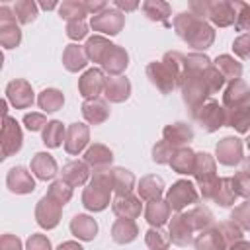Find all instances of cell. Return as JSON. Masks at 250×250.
<instances>
[{"label": "cell", "instance_id": "48", "mask_svg": "<svg viewBox=\"0 0 250 250\" xmlns=\"http://www.w3.org/2000/svg\"><path fill=\"white\" fill-rule=\"evenodd\" d=\"M230 221H234L242 230H250V199L238 203L230 211Z\"/></svg>", "mask_w": 250, "mask_h": 250}, {"label": "cell", "instance_id": "43", "mask_svg": "<svg viewBox=\"0 0 250 250\" xmlns=\"http://www.w3.org/2000/svg\"><path fill=\"white\" fill-rule=\"evenodd\" d=\"M59 16L62 20L68 21H78V20H84L88 16V10L84 6L82 0H64L61 6H59Z\"/></svg>", "mask_w": 250, "mask_h": 250}, {"label": "cell", "instance_id": "12", "mask_svg": "<svg viewBox=\"0 0 250 250\" xmlns=\"http://www.w3.org/2000/svg\"><path fill=\"white\" fill-rule=\"evenodd\" d=\"M125 25V14L117 8H105L104 12L90 18V27L102 35H117Z\"/></svg>", "mask_w": 250, "mask_h": 250}, {"label": "cell", "instance_id": "38", "mask_svg": "<svg viewBox=\"0 0 250 250\" xmlns=\"http://www.w3.org/2000/svg\"><path fill=\"white\" fill-rule=\"evenodd\" d=\"M111 47H113V43L107 37H104V35H92V37L86 39V45H84L86 55H88V61L98 62V64H102L104 57L107 55V51Z\"/></svg>", "mask_w": 250, "mask_h": 250}, {"label": "cell", "instance_id": "19", "mask_svg": "<svg viewBox=\"0 0 250 250\" xmlns=\"http://www.w3.org/2000/svg\"><path fill=\"white\" fill-rule=\"evenodd\" d=\"M168 234L176 246H188L193 242V229L186 221L184 213H174L168 221Z\"/></svg>", "mask_w": 250, "mask_h": 250}, {"label": "cell", "instance_id": "9", "mask_svg": "<svg viewBox=\"0 0 250 250\" xmlns=\"http://www.w3.org/2000/svg\"><path fill=\"white\" fill-rule=\"evenodd\" d=\"M197 199H199V193L189 180H178L166 191V201H168L170 209L176 213H182L186 207L197 203Z\"/></svg>", "mask_w": 250, "mask_h": 250}, {"label": "cell", "instance_id": "55", "mask_svg": "<svg viewBox=\"0 0 250 250\" xmlns=\"http://www.w3.org/2000/svg\"><path fill=\"white\" fill-rule=\"evenodd\" d=\"M25 250H53V246H51V240H49L45 234L35 232V234H31V236L27 238Z\"/></svg>", "mask_w": 250, "mask_h": 250}, {"label": "cell", "instance_id": "8", "mask_svg": "<svg viewBox=\"0 0 250 250\" xmlns=\"http://www.w3.org/2000/svg\"><path fill=\"white\" fill-rule=\"evenodd\" d=\"M191 117L199 123V127L205 133H215L221 127H227V109L223 107V104L215 100H209L207 104H203Z\"/></svg>", "mask_w": 250, "mask_h": 250}, {"label": "cell", "instance_id": "16", "mask_svg": "<svg viewBox=\"0 0 250 250\" xmlns=\"http://www.w3.org/2000/svg\"><path fill=\"white\" fill-rule=\"evenodd\" d=\"M105 72L102 68H88L80 78H78V92L84 100H94L104 94L105 88Z\"/></svg>", "mask_w": 250, "mask_h": 250}, {"label": "cell", "instance_id": "5", "mask_svg": "<svg viewBox=\"0 0 250 250\" xmlns=\"http://www.w3.org/2000/svg\"><path fill=\"white\" fill-rule=\"evenodd\" d=\"M111 191H113L111 168L96 170V172H92V178L82 191V205L94 213L104 211L111 203Z\"/></svg>", "mask_w": 250, "mask_h": 250}, {"label": "cell", "instance_id": "64", "mask_svg": "<svg viewBox=\"0 0 250 250\" xmlns=\"http://www.w3.org/2000/svg\"><path fill=\"white\" fill-rule=\"evenodd\" d=\"M246 146H248V150H250V137L246 139Z\"/></svg>", "mask_w": 250, "mask_h": 250}, {"label": "cell", "instance_id": "41", "mask_svg": "<svg viewBox=\"0 0 250 250\" xmlns=\"http://www.w3.org/2000/svg\"><path fill=\"white\" fill-rule=\"evenodd\" d=\"M113 178V193L115 195H129L135 188V174L127 168H111Z\"/></svg>", "mask_w": 250, "mask_h": 250}, {"label": "cell", "instance_id": "29", "mask_svg": "<svg viewBox=\"0 0 250 250\" xmlns=\"http://www.w3.org/2000/svg\"><path fill=\"white\" fill-rule=\"evenodd\" d=\"M31 172L37 180H53L59 172L57 168V160L49 154V152H35L33 158H31Z\"/></svg>", "mask_w": 250, "mask_h": 250}, {"label": "cell", "instance_id": "63", "mask_svg": "<svg viewBox=\"0 0 250 250\" xmlns=\"http://www.w3.org/2000/svg\"><path fill=\"white\" fill-rule=\"evenodd\" d=\"M242 170H244V172H248V174H250V154H248V156H246V158H244V164H242Z\"/></svg>", "mask_w": 250, "mask_h": 250}, {"label": "cell", "instance_id": "7", "mask_svg": "<svg viewBox=\"0 0 250 250\" xmlns=\"http://www.w3.org/2000/svg\"><path fill=\"white\" fill-rule=\"evenodd\" d=\"M199 193L205 201H215L219 207H230L236 201V191L232 188V178H215L207 184L197 186Z\"/></svg>", "mask_w": 250, "mask_h": 250}, {"label": "cell", "instance_id": "42", "mask_svg": "<svg viewBox=\"0 0 250 250\" xmlns=\"http://www.w3.org/2000/svg\"><path fill=\"white\" fill-rule=\"evenodd\" d=\"M64 137H66V129H64V125H62L61 121H57V119L49 121V123L45 125V129L41 131V139H43V145H45L47 148H57V146H61L62 141H64Z\"/></svg>", "mask_w": 250, "mask_h": 250}, {"label": "cell", "instance_id": "33", "mask_svg": "<svg viewBox=\"0 0 250 250\" xmlns=\"http://www.w3.org/2000/svg\"><path fill=\"white\" fill-rule=\"evenodd\" d=\"M170 205L166 199H156V201H148L145 207V219L150 227H162L164 223L170 221Z\"/></svg>", "mask_w": 250, "mask_h": 250}, {"label": "cell", "instance_id": "44", "mask_svg": "<svg viewBox=\"0 0 250 250\" xmlns=\"http://www.w3.org/2000/svg\"><path fill=\"white\" fill-rule=\"evenodd\" d=\"M145 242L148 250H168L172 240H170V234L162 227H150L145 234Z\"/></svg>", "mask_w": 250, "mask_h": 250}, {"label": "cell", "instance_id": "56", "mask_svg": "<svg viewBox=\"0 0 250 250\" xmlns=\"http://www.w3.org/2000/svg\"><path fill=\"white\" fill-rule=\"evenodd\" d=\"M0 250H21V240L16 234H2L0 238Z\"/></svg>", "mask_w": 250, "mask_h": 250}, {"label": "cell", "instance_id": "11", "mask_svg": "<svg viewBox=\"0 0 250 250\" xmlns=\"http://www.w3.org/2000/svg\"><path fill=\"white\" fill-rule=\"evenodd\" d=\"M62 217V203H59L55 197H51L49 193H45L37 205H35V221L41 229L51 230L61 223Z\"/></svg>", "mask_w": 250, "mask_h": 250}, {"label": "cell", "instance_id": "36", "mask_svg": "<svg viewBox=\"0 0 250 250\" xmlns=\"http://www.w3.org/2000/svg\"><path fill=\"white\" fill-rule=\"evenodd\" d=\"M213 64L223 74L225 82H234V80H240L242 76V62H238L232 55H219L213 61Z\"/></svg>", "mask_w": 250, "mask_h": 250}, {"label": "cell", "instance_id": "52", "mask_svg": "<svg viewBox=\"0 0 250 250\" xmlns=\"http://www.w3.org/2000/svg\"><path fill=\"white\" fill-rule=\"evenodd\" d=\"M47 123H49V121H47V117H45L43 113L31 111V113H25V115H23V125H25V129L31 131V133H35V131H43Z\"/></svg>", "mask_w": 250, "mask_h": 250}, {"label": "cell", "instance_id": "37", "mask_svg": "<svg viewBox=\"0 0 250 250\" xmlns=\"http://www.w3.org/2000/svg\"><path fill=\"white\" fill-rule=\"evenodd\" d=\"M139 236V227L135 221L129 219H117L111 225V238L117 244H129Z\"/></svg>", "mask_w": 250, "mask_h": 250}, {"label": "cell", "instance_id": "39", "mask_svg": "<svg viewBox=\"0 0 250 250\" xmlns=\"http://www.w3.org/2000/svg\"><path fill=\"white\" fill-rule=\"evenodd\" d=\"M145 16L150 21H160V23H168V18L172 16V6L168 2L162 0H145L141 4Z\"/></svg>", "mask_w": 250, "mask_h": 250}, {"label": "cell", "instance_id": "35", "mask_svg": "<svg viewBox=\"0 0 250 250\" xmlns=\"http://www.w3.org/2000/svg\"><path fill=\"white\" fill-rule=\"evenodd\" d=\"M184 217L189 223V227L193 229V232L195 230H203V229L215 225V217H213L211 209L205 207V205H193L191 209H188L184 213Z\"/></svg>", "mask_w": 250, "mask_h": 250}, {"label": "cell", "instance_id": "54", "mask_svg": "<svg viewBox=\"0 0 250 250\" xmlns=\"http://www.w3.org/2000/svg\"><path fill=\"white\" fill-rule=\"evenodd\" d=\"M232 51L240 59H250V33H240L232 41Z\"/></svg>", "mask_w": 250, "mask_h": 250}, {"label": "cell", "instance_id": "57", "mask_svg": "<svg viewBox=\"0 0 250 250\" xmlns=\"http://www.w3.org/2000/svg\"><path fill=\"white\" fill-rule=\"evenodd\" d=\"M84 6H86L90 16H96V14H100V12H104L107 8V4L104 0H84Z\"/></svg>", "mask_w": 250, "mask_h": 250}, {"label": "cell", "instance_id": "32", "mask_svg": "<svg viewBox=\"0 0 250 250\" xmlns=\"http://www.w3.org/2000/svg\"><path fill=\"white\" fill-rule=\"evenodd\" d=\"M62 64L68 72H78L82 68H86L88 64V55H86V49L78 43H70L64 47L62 51Z\"/></svg>", "mask_w": 250, "mask_h": 250}, {"label": "cell", "instance_id": "13", "mask_svg": "<svg viewBox=\"0 0 250 250\" xmlns=\"http://www.w3.org/2000/svg\"><path fill=\"white\" fill-rule=\"evenodd\" d=\"M244 143L238 137H223L215 146V160H219L225 166H236L244 160L242 154Z\"/></svg>", "mask_w": 250, "mask_h": 250}, {"label": "cell", "instance_id": "20", "mask_svg": "<svg viewBox=\"0 0 250 250\" xmlns=\"http://www.w3.org/2000/svg\"><path fill=\"white\" fill-rule=\"evenodd\" d=\"M100 66L107 76H121V72H125V68L129 66V53L113 43V47L107 51Z\"/></svg>", "mask_w": 250, "mask_h": 250}, {"label": "cell", "instance_id": "46", "mask_svg": "<svg viewBox=\"0 0 250 250\" xmlns=\"http://www.w3.org/2000/svg\"><path fill=\"white\" fill-rule=\"evenodd\" d=\"M217 227H219V230H221V234H223L227 246H232L234 242L242 240V236H244V230H242L234 221H230V219H229V221H221V223H217Z\"/></svg>", "mask_w": 250, "mask_h": 250}, {"label": "cell", "instance_id": "10", "mask_svg": "<svg viewBox=\"0 0 250 250\" xmlns=\"http://www.w3.org/2000/svg\"><path fill=\"white\" fill-rule=\"evenodd\" d=\"M21 43V29L16 20L14 8L0 6V45L4 49H16Z\"/></svg>", "mask_w": 250, "mask_h": 250}, {"label": "cell", "instance_id": "51", "mask_svg": "<svg viewBox=\"0 0 250 250\" xmlns=\"http://www.w3.org/2000/svg\"><path fill=\"white\" fill-rule=\"evenodd\" d=\"M232 188L236 191L238 197H244V199H250V174L240 170L232 176Z\"/></svg>", "mask_w": 250, "mask_h": 250}, {"label": "cell", "instance_id": "25", "mask_svg": "<svg viewBox=\"0 0 250 250\" xmlns=\"http://www.w3.org/2000/svg\"><path fill=\"white\" fill-rule=\"evenodd\" d=\"M82 117L90 123V125H102L104 121H107L109 117V102L102 100V98H94V100H84L82 104Z\"/></svg>", "mask_w": 250, "mask_h": 250}, {"label": "cell", "instance_id": "24", "mask_svg": "<svg viewBox=\"0 0 250 250\" xmlns=\"http://www.w3.org/2000/svg\"><path fill=\"white\" fill-rule=\"evenodd\" d=\"M90 174H92V168L84 162V160H70L62 166L61 170V178L70 184L72 188H78V186H84L88 180H90Z\"/></svg>", "mask_w": 250, "mask_h": 250}, {"label": "cell", "instance_id": "47", "mask_svg": "<svg viewBox=\"0 0 250 250\" xmlns=\"http://www.w3.org/2000/svg\"><path fill=\"white\" fill-rule=\"evenodd\" d=\"M47 193L51 195V197H55L59 203H68L70 201V197H72V186L70 184H66L62 178H59V180H55V182H51V186H49V189H47Z\"/></svg>", "mask_w": 250, "mask_h": 250}, {"label": "cell", "instance_id": "17", "mask_svg": "<svg viewBox=\"0 0 250 250\" xmlns=\"http://www.w3.org/2000/svg\"><path fill=\"white\" fill-rule=\"evenodd\" d=\"M6 186L16 195H27V193H31L35 189L33 172H29L25 166H14V168L8 170Z\"/></svg>", "mask_w": 250, "mask_h": 250}, {"label": "cell", "instance_id": "40", "mask_svg": "<svg viewBox=\"0 0 250 250\" xmlns=\"http://www.w3.org/2000/svg\"><path fill=\"white\" fill-rule=\"evenodd\" d=\"M37 105L45 111V113H55L59 109H62L64 105V96L61 90L57 88H45L43 92H39L37 96Z\"/></svg>", "mask_w": 250, "mask_h": 250}, {"label": "cell", "instance_id": "26", "mask_svg": "<svg viewBox=\"0 0 250 250\" xmlns=\"http://www.w3.org/2000/svg\"><path fill=\"white\" fill-rule=\"evenodd\" d=\"M193 246H195V250H227L229 248L217 223L199 230V234L193 238Z\"/></svg>", "mask_w": 250, "mask_h": 250}, {"label": "cell", "instance_id": "58", "mask_svg": "<svg viewBox=\"0 0 250 250\" xmlns=\"http://www.w3.org/2000/svg\"><path fill=\"white\" fill-rule=\"evenodd\" d=\"M141 4L139 2H127V0H115V4H113V8H117L119 12H133V10H137Z\"/></svg>", "mask_w": 250, "mask_h": 250}, {"label": "cell", "instance_id": "1", "mask_svg": "<svg viewBox=\"0 0 250 250\" xmlns=\"http://www.w3.org/2000/svg\"><path fill=\"white\" fill-rule=\"evenodd\" d=\"M225 86L223 74L215 68L213 61L205 53H188L182 59V76L178 88L182 100L189 113L193 115L203 104L209 102V96L217 94Z\"/></svg>", "mask_w": 250, "mask_h": 250}, {"label": "cell", "instance_id": "14", "mask_svg": "<svg viewBox=\"0 0 250 250\" xmlns=\"http://www.w3.org/2000/svg\"><path fill=\"white\" fill-rule=\"evenodd\" d=\"M6 100L16 109H27L35 102V94H33V88H31V84L27 80L16 78V80L6 84Z\"/></svg>", "mask_w": 250, "mask_h": 250}, {"label": "cell", "instance_id": "6", "mask_svg": "<svg viewBox=\"0 0 250 250\" xmlns=\"http://www.w3.org/2000/svg\"><path fill=\"white\" fill-rule=\"evenodd\" d=\"M189 12L201 20H209L217 27H229L236 21L234 2L229 0H193L189 2Z\"/></svg>", "mask_w": 250, "mask_h": 250}, {"label": "cell", "instance_id": "53", "mask_svg": "<svg viewBox=\"0 0 250 250\" xmlns=\"http://www.w3.org/2000/svg\"><path fill=\"white\" fill-rule=\"evenodd\" d=\"M88 35V23L84 20H78V21H68L66 23V37L72 39V41H80Z\"/></svg>", "mask_w": 250, "mask_h": 250}, {"label": "cell", "instance_id": "30", "mask_svg": "<svg viewBox=\"0 0 250 250\" xmlns=\"http://www.w3.org/2000/svg\"><path fill=\"white\" fill-rule=\"evenodd\" d=\"M137 191H139V197L143 201H156V199H162V193H164V180L156 174H148V176H143L137 184Z\"/></svg>", "mask_w": 250, "mask_h": 250}, {"label": "cell", "instance_id": "23", "mask_svg": "<svg viewBox=\"0 0 250 250\" xmlns=\"http://www.w3.org/2000/svg\"><path fill=\"white\" fill-rule=\"evenodd\" d=\"M84 162L96 172V170H107L113 164V152L102 143H94L84 152Z\"/></svg>", "mask_w": 250, "mask_h": 250}, {"label": "cell", "instance_id": "27", "mask_svg": "<svg viewBox=\"0 0 250 250\" xmlns=\"http://www.w3.org/2000/svg\"><path fill=\"white\" fill-rule=\"evenodd\" d=\"M193 178L197 186L207 184L217 178V160L209 152H195V168H193Z\"/></svg>", "mask_w": 250, "mask_h": 250}, {"label": "cell", "instance_id": "50", "mask_svg": "<svg viewBox=\"0 0 250 250\" xmlns=\"http://www.w3.org/2000/svg\"><path fill=\"white\" fill-rule=\"evenodd\" d=\"M236 8V21H234V29L236 31H244L250 33V4L246 2H234Z\"/></svg>", "mask_w": 250, "mask_h": 250}, {"label": "cell", "instance_id": "15", "mask_svg": "<svg viewBox=\"0 0 250 250\" xmlns=\"http://www.w3.org/2000/svg\"><path fill=\"white\" fill-rule=\"evenodd\" d=\"M23 145V133L20 123L14 117H4L2 119V158H8L16 152H20Z\"/></svg>", "mask_w": 250, "mask_h": 250}, {"label": "cell", "instance_id": "4", "mask_svg": "<svg viewBox=\"0 0 250 250\" xmlns=\"http://www.w3.org/2000/svg\"><path fill=\"white\" fill-rule=\"evenodd\" d=\"M182 59L184 53L168 51L160 61H152L146 64V78L154 84L162 94H172L178 88V80L182 76Z\"/></svg>", "mask_w": 250, "mask_h": 250}, {"label": "cell", "instance_id": "21", "mask_svg": "<svg viewBox=\"0 0 250 250\" xmlns=\"http://www.w3.org/2000/svg\"><path fill=\"white\" fill-rule=\"evenodd\" d=\"M111 211L115 213L117 219H129V221H135L141 211H143V203H141V197L139 195H117L113 201H111Z\"/></svg>", "mask_w": 250, "mask_h": 250}, {"label": "cell", "instance_id": "28", "mask_svg": "<svg viewBox=\"0 0 250 250\" xmlns=\"http://www.w3.org/2000/svg\"><path fill=\"white\" fill-rule=\"evenodd\" d=\"M104 96L111 104H121L125 100H129V96H131V82H129V78H125V76H109L105 80Z\"/></svg>", "mask_w": 250, "mask_h": 250}, {"label": "cell", "instance_id": "60", "mask_svg": "<svg viewBox=\"0 0 250 250\" xmlns=\"http://www.w3.org/2000/svg\"><path fill=\"white\" fill-rule=\"evenodd\" d=\"M229 250H250V242L248 240H238V242H234L232 246H229Z\"/></svg>", "mask_w": 250, "mask_h": 250}, {"label": "cell", "instance_id": "22", "mask_svg": "<svg viewBox=\"0 0 250 250\" xmlns=\"http://www.w3.org/2000/svg\"><path fill=\"white\" fill-rule=\"evenodd\" d=\"M162 139L168 141L172 146H188L193 141V129L186 121H174L162 129Z\"/></svg>", "mask_w": 250, "mask_h": 250}, {"label": "cell", "instance_id": "49", "mask_svg": "<svg viewBox=\"0 0 250 250\" xmlns=\"http://www.w3.org/2000/svg\"><path fill=\"white\" fill-rule=\"evenodd\" d=\"M176 152V146H172L168 141H158L154 146H152V160L156 164H170L172 156Z\"/></svg>", "mask_w": 250, "mask_h": 250}, {"label": "cell", "instance_id": "18", "mask_svg": "<svg viewBox=\"0 0 250 250\" xmlns=\"http://www.w3.org/2000/svg\"><path fill=\"white\" fill-rule=\"evenodd\" d=\"M90 141V127L86 123H70L66 127V137H64V150L72 156L80 154Z\"/></svg>", "mask_w": 250, "mask_h": 250}, {"label": "cell", "instance_id": "31", "mask_svg": "<svg viewBox=\"0 0 250 250\" xmlns=\"http://www.w3.org/2000/svg\"><path fill=\"white\" fill-rule=\"evenodd\" d=\"M70 232L78 238V240H94L96 234H98V223L94 217L90 215H84V213H78L70 219Z\"/></svg>", "mask_w": 250, "mask_h": 250}, {"label": "cell", "instance_id": "45", "mask_svg": "<svg viewBox=\"0 0 250 250\" xmlns=\"http://www.w3.org/2000/svg\"><path fill=\"white\" fill-rule=\"evenodd\" d=\"M37 8H39V6H37L33 0H18V2L14 4V14H16L18 23L27 25V23L35 21V18H37Z\"/></svg>", "mask_w": 250, "mask_h": 250}, {"label": "cell", "instance_id": "59", "mask_svg": "<svg viewBox=\"0 0 250 250\" xmlns=\"http://www.w3.org/2000/svg\"><path fill=\"white\" fill-rule=\"evenodd\" d=\"M57 250H84V248H82L78 242H74V240H66V242H62Z\"/></svg>", "mask_w": 250, "mask_h": 250}, {"label": "cell", "instance_id": "2", "mask_svg": "<svg viewBox=\"0 0 250 250\" xmlns=\"http://www.w3.org/2000/svg\"><path fill=\"white\" fill-rule=\"evenodd\" d=\"M223 107L227 109V127L238 133L250 131V86L242 78L229 82L223 92Z\"/></svg>", "mask_w": 250, "mask_h": 250}, {"label": "cell", "instance_id": "34", "mask_svg": "<svg viewBox=\"0 0 250 250\" xmlns=\"http://www.w3.org/2000/svg\"><path fill=\"white\" fill-rule=\"evenodd\" d=\"M170 168L176 174H191L193 176V168H195V152L189 146H180L176 148L172 160H170Z\"/></svg>", "mask_w": 250, "mask_h": 250}, {"label": "cell", "instance_id": "61", "mask_svg": "<svg viewBox=\"0 0 250 250\" xmlns=\"http://www.w3.org/2000/svg\"><path fill=\"white\" fill-rule=\"evenodd\" d=\"M37 6H39V8H43V10H55V8L59 6V4H57V2H53V0H51V2H47V0H43V2H39Z\"/></svg>", "mask_w": 250, "mask_h": 250}, {"label": "cell", "instance_id": "62", "mask_svg": "<svg viewBox=\"0 0 250 250\" xmlns=\"http://www.w3.org/2000/svg\"><path fill=\"white\" fill-rule=\"evenodd\" d=\"M8 104H10L8 100H2V104H0V109H2V119H4V117H8Z\"/></svg>", "mask_w": 250, "mask_h": 250}, {"label": "cell", "instance_id": "3", "mask_svg": "<svg viewBox=\"0 0 250 250\" xmlns=\"http://www.w3.org/2000/svg\"><path fill=\"white\" fill-rule=\"evenodd\" d=\"M172 25H174V31L178 33V37L182 41H186L191 49H195L197 53L209 49L213 45V41H215L213 25H209L207 20L197 18L189 10L188 12H180L178 16H174Z\"/></svg>", "mask_w": 250, "mask_h": 250}]
</instances>
